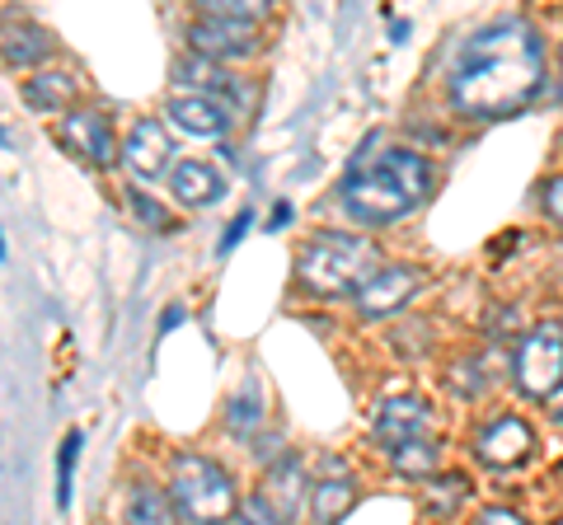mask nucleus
Returning <instances> with one entry per match:
<instances>
[{
  "instance_id": "nucleus-6",
  "label": "nucleus",
  "mask_w": 563,
  "mask_h": 525,
  "mask_svg": "<svg viewBox=\"0 0 563 525\" xmlns=\"http://www.w3.org/2000/svg\"><path fill=\"white\" fill-rule=\"evenodd\" d=\"M531 450H536V432L517 413H498L474 432V460L484 469H517L531 460Z\"/></svg>"
},
{
  "instance_id": "nucleus-20",
  "label": "nucleus",
  "mask_w": 563,
  "mask_h": 525,
  "mask_svg": "<svg viewBox=\"0 0 563 525\" xmlns=\"http://www.w3.org/2000/svg\"><path fill=\"white\" fill-rule=\"evenodd\" d=\"M128 525H179L174 516V498H165L161 488L141 483L128 493Z\"/></svg>"
},
{
  "instance_id": "nucleus-11",
  "label": "nucleus",
  "mask_w": 563,
  "mask_h": 525,
  "mask_svg": "<svg viewBox=\"0 0 563 525\" xmlns=\"http://www.w3.org/2000/svg\"><path fill=\"white\" fill-rule=\"evenodd\" d=\"M169 155H174V142H169L161 118H141L128 132V142H122V165H128L136 179H161L169 169Z\"/></svg>"
},
{
  "instance_id": "nucleus-13",
  "label": "nucleus",
  "mask_w": 563,
  "mask_h": 525,
  "mask_svg": "<svg viewBox=\"0 0 563 525\" xmlns=\"http://www.w3.org/2000/svg\"><path fill=\"white\" fill-rule=\"evenodd\" d=\"M188 43L207 62H235V57H250L254 52V29L231 24V20H207L202 14V20L188 29Z\"/></svg>"
},
{
  "instance_id": "nucleus-21",
  "label": "nucleus",
  "mask_w": 563,
  "mask_h": 525,
  "mask_svg": "<svg viewBox=\"0 0 563 525\" xmlns=\"http://www.w3.org/2000/svg\"><path fill=\"white\" fill-rule=\"evenodd\" d=\"M470 498V479L465 474H437L432 488H428V512L432 516H451V512H461Z\"/></svg>"
},
{
  "instance_id": "nucleus-26",
  "label": "nucleus",
  "mask_w": 563,
  "mask_h": 525,
  "mask_svg": "<svg viewBox=\"0 0 563 525\" xmlns=\"http://www.w3.org/2000/svg\"><path fill=\"white\" fill-rule=\"evenodd\" d=\"M540 206H544V216L563 225V174L544 179V188H540Z\"/></svg>"
},
{
  "instance_id": "nucleus-17",
  "label": "nucleus",
  "mask_w": 563,
  "mask_h": 525,
  "mask_svg": "<svg viewBox=\"0 0 563 525\" xmlns=\"http://www.w3.org/2000/svg\"><path fill=\"white\" fill-rule=\"evenodd\" d=\"M52 57V38L38 24H10L5 29V66H38Z\"/></svg>"
},
{
  "instance_id": "nucleus-7",
  "label": "nucleus",
  "mask_w": 563,
  "mask_h": 525,
  "mask_svg": "<svg viewBox=\"0 0 563 525\" xmlns=\"http://www.w3.org/2000/svg\"><path fill=\"white\" fill-rule=\"evenodd\" d=\"M57 142L76 155V160L85 165H113L118 160V142H113V127H109V118L95 113V109H76V113H66L62 118V127H57Z\"/></svg>"
},
{
  "instance_id": "nucleus-24",
  "label": "nucleus",
  "mask_w": 563,
  "mask_h": 525,
  "mask_svg": "<svg viewBox=\"0 0 563 525\" xmlns=\"http://www.w3.org/2000/svg\"><path fill=\"white\" fill-rule=\"evenodd\" d=\"M76 450H80V432H70L66 446H62V483H57V502L62 506L70 502V469H76Z\"/></svg>"
},
{
  "instance_id": "nucleus-31",
  "label": "nucleus",
  "mask_w": 563,
  "mask_h": 525,
  "mask_svg": "<svg viewBox=\"0 0 563 525\" xmlns=\"http://www.w3.org/2000/svg\"><path fill=\"white\" fill-rule=\"evenodd\" d=\"M554 525H563V516H559V521H554Z\"/></svg>"
},
{
  "instance_id": "nucleus-29",
  "label": "nucleus",
  "mask_w": 563,
  "mask_h": 525,
  "mask_svg": "<svg viewBox=\"0 0 563 525\" xmlns=\"http://www.w3.org/2000/svg\"><path fill=\"white\" fill-rule=\"evenodd\" d=\"M250 221H254L250 212H244V216H235V225H231V235H225V244H221V249H231V244H235L244 231H250Z\"/></svg>"
},
{
  "instance_id": "nucleus-15",
  "label": "nucleus",
  "mask_w": 563,
  "mask_h": 525,
  "mask_svg": "<svg viewBox=\"0 0 563 525\" xmlns=\"http://www.w3.org/2000/svg\"><path fill=\"white\" fill-rule=\"evenodd\" d=\"M169 192L179 206L198 212V206H217L225 198V179L207 160H179L169 169Z\"/></svg>"
},
{
  "instance_id": "nucleus-10",
  "label": "nucleus",
  "mask_w": 563,
  "mask_h": 525,
  "mask_svg": "<svg viewBox=\"0 0 563 525\" xmlns=\"http://www.w3.org/2000/svg\"><path fill=\"white\" fill-rule=\"evenodd\" d=\"M310 493H314V483L306 479V469H301V460H277L273 469H268V479H263V502L273 506V516L282 521V525H296V516L310 506Z\"/></svg>"
},
{
  "instance_id": "nucleus-27",
  "label": "nucleus",
  "mask_w": 563,
  "mask_h": 525,
  "mask_svg": "<svg viewBox=\"0 0 563 525\" xmlns=\"http://www.w3.org/2000/svg\"><path fill=\"white\" fill-rule=\"evenodd\" d=\"M240 525H282L277 516H273V506L263 502V498H250L240 506Z\"/></svg>"
},
{
  "instance_id": "nucleus-2",
  "label": "nucleus",
  "mask_w": 563,
  "mask_h": 525,
  "mask_svg": "<svg viewBox=\"0 0 563 525\" xmlns=\"http://www.w3.org/2000/svg\"><path fill=\"white\" fill-rule=\"evenodd\" d=\"M343 212L362 225H395L418 212L432 192V165L409 146H380V136L366 142L343 179Z\"/></svg>"
},
{
  "instance_id": "nucleus-23",
  "label": "nucleus",
  "mask_w": 563,
  "mask_h": 525,
  "mask_svg": "<svg viewBox=\"0 0 563 525\" xmlns=\"http://www.w3.org/2000/svg\"><path fill=\"white\" fill-rule=\"evenodd\" d=\"M207 20H231V24H258L263 20V5H240V0H211V5H202Z\"/></svg>"
},
{
  "instance_id": "nucleus-25",
  "label": "nucleus",
  "mask_w": 563,
  "mask_h": 525,
  "mask_svg": "<svg viewBox=\"0 0 563 525\" xmlns=\"http://www.w3.org/2000/svg\"><path fill=\"white\" fill-rule=\"evenodd\" d=\"M128 206H132V212L136 216H146L151 225H155V231H174V221L161 212V206H155L151 198H146V192H128Z\"/></svg>"
},
{
  "instance_id": "nucleus-28",
  "label": "nucleus",
  "mask_w": 563,
  "mask_h": 525,
  "mask_svg": "<svg viewBox=\"0 0 563 525\" xmlns=\"http://www.w3.org/2000/svg\"><path fill=\"white\" fill-rule=\"evenodd\" d=\"M474 525H526V521L517 512H507V506H488V512H479Z\"/></svg>"
},
{
  "instance_id": "nucleus-12",
  "label": "nucleus",
  "mask_w": 563,
  "mask_h": 525,
  "mask_svg": "<svg viewBox=\"0 0 563 525\" xmlns=\"http://www.w3.org/2000/svg\"><path fill=\"white\" fill-rule=\"evenodd\" d=\"M352 506H357V479L347 474L343 460H324L320 479H314V493H310L314 525H339Z\"/></svg>"
},
{
  "instance_id": "nucleus-19",
  "label": "nucleus",
  "mask_w": 563,
  "mask_h": 525,
  "mask_svg": "<svg viewBox=\"0 0 563 525\" xmlns=\"http://www.w3.org/2000/svg\"><path fill=\"white\" fill-rule=\"evenodd\" d=\"M179 80H188L198 94H207V99H221V103H225V94H235V76H225L217 62L198 57V52L179 62Z\"/></svg>"
},
{
  "instance_id": "nucleus-18",
  "label": "nucleus",
  "mask_w": 563,
  "mask_h": 525,
  "mask_svg": "<svg viewBox=\"0 0 563 525\" xmlns=\"http://www.w3.org/2000/svg\"><path fill=\"white\" fill-rule=\"evenodd\" d=\"M437 465H442L437 436H418V442L390 450V469L399 479H437Z\"/></svg>"
},
{
  "instance_id": "nucleus-16",
  "label": "nucleus",
  "mask_w": 563,
  "mask_h": 525,
  "mask_svg": "<svg viewBox=\"0 0 563 525\" xmlns=\"http://www.w3.org/2000/svg\"><path fill=\"white\" fill-rule=\"evenodd\" d=\"M24 103L38 113H66L70 103H76V80H70L66 71H43L24 80Z\"/></svg>"
},
{
  "instance_id": "nucleus-30",
  "label": "nucleus",
  "mask_w": 563,
  "mask_h": 525,
  "mask_svg": "<svg viewBox=\"0 0 563 525\" xmlns=\"http://www.w3.org/2000/svg\"><path fill=\"white\" fill-rule=\"evenodd\" d=\"M559 66H563V47H559Z\"/></svg>"
},
{
  "instance_id": "nucleus-5",
  "label": "nucleus",
  "mask_w": 563,
  "mask_h": 525,
  "mask_svg": "<svg viewBox=\"0 0 563 525\" xmlns=\"http://www.w3.org/2000/svg\"><path fill=\"white\" fill-rule=\"evenodd\" d=\"M512 380L526 399H536V404H550V399L563 390V324L559 320L531 324L521 334L517 357H512Z\"/></svg>"
},
{
  "instance_id": "nucleus-3",
  "label": "nucleus",
  "mask_w": 563,
  "mask_h": 525,
  "mask_svg": "<svg viewBox=\"0 0 563 525\" xmlns=\"http://www.w3.org/2000/svg\"><path fill=\"white\" fill-rule=\"evenodd\" d=\"M372 239L362 235H347V231H324L314 235L301 258H296V277H301V287L310 295H357L362 282L372 277Z\"/></svg>"
},
{
  "instance_id": "nucleus-4",
  "label": "nucleus",
  "mask_w": 563,
  "mask_h": 525,
  "mask_svg": "<svg viewBox=\"0 0 563 525\" xmlns=\"http://www.w3.org/2000/svg\"><path fill=\"white\" fill-rule=\"evenodd\" d=\"M169 498L188 521H198V525H221V521H231L240 512L231 474H225L217 460L192 455V450L179 455L174 469H169Z\"/></svg>"
},
{
  "instance_id": "nucleus-1",
  "label": "nucleus",
  "mask_w": 563,
  "mask_h": 525,
  "mask_svg": "<svg viewBox=\"0 0 563 525\" xmlns=\"http://www.w3.org/2000/svg\"><path fill=\"white\" fill-rule=\"evenodd\" d=\"M544 80V43L526 20H493L474 29L451 62V109L474 122L521 113Z\"/></svg>"
},
{
  "instance_id": "nucleus-8",
  "label": "nucleus",
  "mask_w": 563,
  "mask_h": 525,
  "mask_svg": "<svg viewBox=\"0 0 563 525\" xmlns=\"http://www.w3.org/2000/svg\"><path fill=\"white\" fill-rule=\"evenodd\" d=\"M428 427H432V404L418 399V394L385 399V404L376 409V417H372V436L385 450H399V446L418 442V436H428Z\"/></svg>"
},
{
  "instance_id": "nucleus-22",
  "label": "nucleus",
  "mask_w": 563,
  "mask_h": 525,
  "mask_svg": "<svg viewBox=\"0 0 563 525\" xmlns=\"http://www.w3.org/2000/svg\"><path fill=\"white\" fill-rule=\"evenodd\" d=\"M254 427H258V390L250 384V390H240L231 399V432L235 436H250Z\"/></svg>"
},
{
  "instance_id": "nucleus-14",
  "label": "nucleus",
  "mask_w": 563,
  "mask_h": 525,
  "mask_svg": "<svg viewBox=\"0 0 563 525\" xmlns=\"http://www.w3.org/2000/svg\"><path fill=\"white\" fill-rule=\"evenodd\" d=\"M169 122L188 136H207V142H217L231 127V109H225L221 99H207V94H179L169 99Z\"/></svg>"
},
{
  "instance_id": "nucleus-9",
  "label": "nucleus",
  "mask_w": 563,
  "mask_h": 525,
  "mask_svg": "<svg viewBox=\"0 0 563 525\" xmlns=\"http://www.w3.org/2000/svg\"><path fill=\"white\" fill-rule=\"evenodd\" d=\"M413 291H418V272L395 262V268H376L366 277L362 291L352 295V305H357L362 320H390V314H399L413 301Z\"/></svg>"
}]
</instances>
